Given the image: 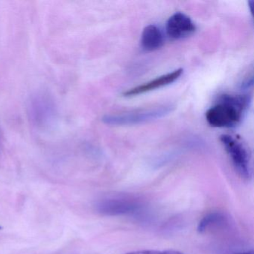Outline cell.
Wrapping results in <instances>:
<instances>
[{
	"label": "cell",
	"instance_id": "1",
	"mask_svg": "<svg viewBox=\"0 0 254 254\" xmlns=\"http://www.w3.org/2000/svg\"><path fill=\"white\" fill-rule=\"evenodd\" d=\"M248 96L223 95L218 102L206 113V120L212 127L231 128L242 121L244 113L249 107Z\"/></svg>",
	"mask_w": 254,
	"mask_h": 254
},
{
	"label": "cell",
	"instance_id": "2",
	"mask_svg": "<svg viewBox=\"0 0 254 254\" xmlns=\"http://www.w3.org/2000/svg\"><path fill=\"white\" fill-rule=\"evenodd\" d=\"M173 108L172 105H163L152 109L141 110L120 114H111L105 116L102 119V121L111 126H130L139 124L161 118L172 112Z\"/></svg>",
	"mask_w": 254,
	"mask_h": 254
},
{
	"label": "cell",
	"instance_id": "3",
	"mask_svg": "<svg viewBox=\"0 0 254 254\" xmlns=\"http://www.w3.org/2000/svg\"><path fill=\"white\" fill-rule=\"evenodd\" d=\"M236 172L245 179L251 177V161L248 150L242 142L231 135L224 134L220 138Z\"/></svg>",
	"mask_w": 254,
	"mask_h": 254
},
{
	"label": "cell",
	"instance_id": "4",
	"mask_svg": "<svg viewBox=\"0 0 254 254\" xmlns=\"http://www.w3.org/2000/svg\"><path fill=\"white\" fill-rule=\"evenodd\" d=\"M142 207V203L139 199L128 195L108 197L100 200L96 205L99 213L109 216L133 215L139 212Z\"/></svg>",
	"mask_w": 254,
	"mask_h": 254
},
{
	"label": "cell",
	"instance_id": "5",
	"mask_svg": "<svg viewBox=\"0 0 254 254\" xmlns=\"http://www.w3.org/2000/svg\"><path fill=\"white\" fill-rule=\"evenodd\" d=\"M166 34L171 39L181 40L193 35L196 26L190 17L178 12L169 17L166 23Z\"/></svg>",
	"mask_w": 254,
	"mask_h": 254
},
{
	"label": "cell",
	"instance_id": "6",
	"mask_svg": "<svg viewBox=\"0 0 254 254\" xmlns=\"http://www.w3.org/2000/svg\"><path fill=\"white\" fill-rule=\"evenodd\" d=\"M182 69H176L173 72H169L166 75L156 78L152 81H148L142 85L137 86L130 89L123 93L125 97H132V96H138V95L144 94L145 93L152 91V90H157V89L161 88V87H166L172 83L176 81L181 75L183 74Z\"/></svg>",
	"mask_w": 254,
	"mask_h": 254
},
{
	"label": "cell",
	"instance_id": "7",
	"mask_svg": "<svg viewBox=\"0 0 254 254\" xmlns=\"http://www.w3.org/2000/svg\"><path fill=\"white\" fill-rule=\"evenodd\" d=\"M164 36L160 28L155 25H149L144 29L141 38V44L145 51H154L163 47Z\"/></svg>",
	"mask_w": 254,
	"mask_h": 254
},
{
	"label": "cell",
	"instance_id": "8",
	"mask_svg": "<svg viewBox=\"0 0 254 254\" xmlns=\"http://www.w3.org/2000/svg\"><path fill=\"white\" fill-rule=\"evenodd\" d=\"M31 115L38 124H44L53 114V107L47 98L39 96L35 98L31 105Z\"/></svg>",
	"mask_w": 254,
	"mask_h": 254
},
{
	"label": "cell",
	"instance_id": "9",
	"mask_svg": "<svg viewBox=\"0 0 254 254\" xmlns=\"http://www.w3.org/2000/svg\"><path fill=\"white\" fill-rule=\"evenodd\" d=\"M227 221V218L221 212H211L202 218L197 226V231L203 233L212 227L224 224Z\"/></svg>",
	"mask_w": 254,
	"mask_h": 254
},
{
	"label": "cell",
	"instance_id": "10",
	"mask_svg": "<svg viewBox=\"0 0 254 254\" xmlns=\"http://www.w3.org/2000/svg\"><path fill=\"white\" fill-rule=\"evenodd\" d=\"M126 254H184L180 251H157V250H143V251H133Z\"/></svg>",
	"mask_w": 254,
	"mask_h": 254
},
{
	"label": "cell",
	"instance_id": "11",
	"mask_svg": "<svg viewBox=\"0 0 254 254\" xmlns=\"http://www.w3.org/2000/svg\"><path fill=\"white\" fill-rule=\"evenodd\" d=\"M254 254V252L252 251H245V252L235 253V254Z\"/></svg>",
	"mask_w": 254,
	"mask_h": 254
},
{
	"label": "cell",
	"instance_id": "12",
	"mask_svg": "<svg viewBox=\"0 0 254 254\" xmlns=\"http://www.w3.org/2000/svg\"><path fill=\"white\" fill-rule=\"evenodd\" d=\"M2 226H0V230H2Z\"/></svg>",
	"mask_w": 254,
	"mask_h": 254
}]
</instances>
